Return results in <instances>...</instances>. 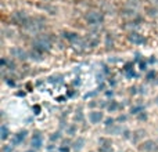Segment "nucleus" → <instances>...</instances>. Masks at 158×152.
Returning a JSON list of instances; mask_svg holds the SVG:
<instances>
[{
  "label": "nucleus",
  "instance_id": "obj_3",
  "mask_svg": "<svg viewBox=\"0 0 158 152\" xmlns=\"http://www.w3.org/2000/svg\"><path fill=\"white\" fill-rule=\"evenodd\" d=\"M27 134H28L27 130H21V131H18L17 134H14L13 136V140H11L13 145H19V144L22 143L24 140L27 138Z\"/></svg>",
  "mask_w": 158,
  "mask_h": 152
},
{
  "label": "nucleus",
  "instance_id": "obj_19",
  "mask_svg": "<svg viewBox=\"0 0 158 152\" xmlns=\"http://www.w3.org/2000/svg\"><path fill=\"white\" fill-rule=\"evenodd\" d=\"M68 133H69V134H74V133H75V127H69V130H68Z\"/></svg>",
  "mask_w": 158,
  "mask_h": 152
},
{
  "label": "nucleus",
  "instance_id": "obj_18",
  "mask_svg": "<svg viewBox=\"0 0 158 152\" xmlns=\"http://www.w3.org/2000/svg\"><path fill=\"white\" fill-rule=\"evenodd\" d=\"M13 151V145H4L3 147V152H11Z\"/></svg>",
  "mask_w": 158,
  "mask_h": 152
},
{
  "label": "nucleus",
  "instance_id": "obj_12",
  "mask_svg": "<svg viewBox=\"0 0 158 152\" xmlns=\"http://www.w3.org/2000/svg\"><path fill=\"white\" fill-rule=\"evenodd\" d=\"M107 108H108V111H110V112H115L118 108H119V104H118L117 101H111V103L107 105Z\"/></svg>",
  "mask_w": 158,
  "mask_h": 152
},
{
  "label": "nucleus",
  "instance_id": "obj_5",
  "mask_svg": "<svg viewBox=\"0 0 158 152\" xmlns=\"http://www.w3.org/2000/svg\"><path fill=\"white\" fill-rule=\"evenodd\" d=\"M103 118H104V115H103V112L101 111H93V112L89 113V120H90L93 125L100 123V122L103 120Z\"/></svg>",
  "mask_w": 158,
  "mask_h": 152
},
{
  "label": "nucleus",
  "instance_id": "obj_1",
  "mask_svg": "<svg viewBox=\"0 0 158 152\" xmlns=\"http://www.w3.org/2000/svg\"><path fill=\"white\" fill-rule=\"evenodd\" d=\"M85 19L86 22L89 24V25H99V24L103 22V15L97 11H90V13H87L85 15Z\"/></svg>",
  "mask_w": 158,
  "mask_h": 152
},
{
  "label": "nucleus",
  "instance_id": "obj_2",
  "mask_svg": "<svg viewBox=\"0 0 158 152\" xmlns=\"http://www.w3.org/2000/svg\"><path fill=\"white\" fill-rule=\"evenodd\" d=\"M128 40L131 42V43H133V44H143L146 42V39L140 33H137V32H131L128 35Z\"/></svg>",
  "mask_w": 158,
  "mask_h": 152
},
{
  "label": "nucleus",
  "instance_id": "obj_8",
  "mask_svg": "<svg viewBox=\"0 0 158 152\" xmlns=\"http://www.w3.org/2000/svg\"><path fill=\"white\" fill-rule=\"evenodd\" d=\"M111 149V141L107 138L100 140V151H110Z\"/></svg>",
  "mask_w": 158,
  "mask_h": 152
},
{
  "label": "nucleus",
  "instance_id": "obj_15",
  "mask_svg": "<svg viewBox=\"0 0 158 152\" xmlns=\"http://www.w3.org/2000/svg\"><path fill=\"white\" fill-rule=\"evenodd\" d=\"M61 138V134L60 133H53V134L50 136V141H57V140Z\"/></svg>",
  "mask_w": 158,
  "mask_h": 152
},
{
  "label": "nucleus",
  "instance_id": "obj_17",
  "mask_svg": "<svg viewBox=\"0 0 158 152\" xmlns=\"http://www.w3.org/2000/svg\"><path fill=\"white\" fill-rule=\"evenodd\" d=\"M154 77H155V72H150V73H149V75H147V80H149V82H151V80H153V79H154Z\"/></svg>",
  "mask_w": 158,
  "mask_h": 152
},
{
  "label": "nucleus",
  "instance_id": "obj_22",
  "mask_svg": "<svg viewBox=\"0 0 158 152\" xmlns=\"http://www.w3.org/2000/svg\"><path fill=\"white\" fill-rule=\"evenodd\" d=\"M27 152H35V151H32V149H31V151H27Z\"/></svg>",
  "mask_w": 158,
  "mask_h": 152
},
{
  "label": "nucleus",
  "instance_id": "obj_6",
  "mask_svg": "<svg viewBox=\"0 0 158 152\" xmlns=\"http://www.w3.org/2000/svg\"><path fill=\"white\" fill-rule=\"evenodd\" d=\"M31 144H32V147L35 148V149H39V148L43 145V137H42V134L39 133V131H36V133L33 134Z\"/></svg>",
  "mask_w": 158,
  "mask_h": 152
},
{
  "label": "nucleus",
  "instance_id": "obj_13",
  "mask_svg": "<svg viewBox=\"0 0 158 152\" xmlns=\"http://www.w3.org/2000/svg\"><path fill=\"white\" fill-rule=\"evenodd\" d=\"M9 134H10V131H9V129H7V126L3 125L1 126V140H6L9 137Z\"/></svg>",
  "mask_w": 158,
  "mask_h": 152
},
{
  "label": "nucleus",
  "instance_id": "obj_9",
  "mask_svg": "<svg viewBox=\"0 0 158 152\" xmlns=\"http://www.w3.org/2000/svg\"><path fill=\"white\" fill-rule=\"evenodd\" d=\"M64 37L69 42H76L79 40V35L75 32H64Z\"/></svg>",
  "mask_w": 158,
  "mask_h": 152
},
{
  "label": "nucleus",
  "instance_id": "obj_20",
  "mask_svg": "<svg viewBox=\"0 0 158 152\" xmlns=\"http://www.w3.org/2000/svg\"><path fill=\"white\" fill-rule=\"evenodd\" d=\"M61 152H68V148L67 147H61V149H60Z\"/></svg>",
  "mask_w": 158,
  "mask_h": 152
},
{
  "label": "nucleus",
  "instance_id": "obj_11",
  "mask_svg": "<svg viewBox=\"0 0 158 152\" xmlns=\"http://www.w3.org/2000/svg\"><path fill=\"white\" fill-rule=\"evenodd\" d=\"M131 112L133 115H139L141 112H144V107H141V105H136V107H132Z\"/></svg>",
  "mask_w": 158,
  "mask_h": 152
},
{
  "label": "nucleus",
  "instance_id": "obj_4",
  "mask_svg": "<svg viewBox=\"0 0 158 152\" xmlns=\"http://www.w3.org/2000/svg\"><path fill=\"white\" fill-rule=\"evenodd\" d=\"M139 148H140V151H143V152H153L157 149V144L154 143V141H151V140H149V141H144Z\"/></svg>",
  "mask_w": 158,
  "mask_h": 152
},
{
  "label": "nucleus",
  "instance_id": "obj_10",
  "mask_svg": "<svg viewBox=\"0 0 158 152\" xmlns=\"http://www.w3.org/2000/svg\"><path fill=\"white\" fill-rule=\"evenodd\" d=\"M83 144H85V138H82V137H79V138L74 143V151H81L82 148H83Z\"/></svg>",
  "mask_w": 158,
  "mask_h": 152
},
{
  "label": "nucleus",
  "instance_id": "obj_7",
  "mask_svg": "<svg viewBox=\"0 0 158 152\" xmlns=\"http://www.w3.org/2000/svg\"><path fill=\"white\" fill-rule=\"evenodd\" d=\"M11 54H13L14 57H17V58L19 60H25L27 58V54H25V51L21 49H18V47H15V49L11 50Z\"/></svg>",
  "mask_w": 158,
  "mask_h": 152
},
{
  "label": "nucleus",
  "instance_id": "obj_21",
  "mask_svg": "<svg viewBox=\"0 0 158 152\" xmlns=\"http://www.w3.org/2000/svg\"><path fill=\"white\" fill-rule=\"evenodd\" d=\"M155 103H157V105H158V97H157V98H155Z\"/></svg>",
  "mask_w": 158,
  "mask_h": 152
},
{
  "label": "nucleus",
  "instance_id": "obj_14",
  "mask_svg": "<svg viewBox=\"0 0 158 152\" xmlns=\"http://www.w3.org/2000/svg\"><path fill=\"white\" fill-rule=\"evenodd\" d=\"M135 134L136 136H133V141H137L140 137H143V134H146V131H143V130H139V131H136Z\"/></svg>",
  "mask_w": 158,
  "mask_h": 152
},
{
  "label": "nucleus",
  "instance_id": "obj_16",
  "mask_svg": "<svg viewBox=\"0 0 158 152\" xmlns=\"http://www.w3.org/2000/svg\"><path fill=\"white\" fill-rule=\"evenodd\" d=\"M114 119L113 118H108V119H105V126H107V127H110V126H113L114 125Z\"/></svg>",
  "mask_w": 158,
  "mask_h": 152
}]
</instances>
